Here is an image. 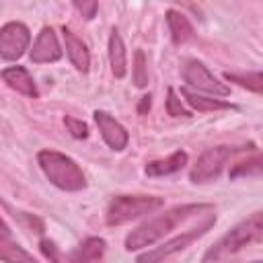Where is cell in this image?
I'll use <instances>...</instances> for the list:
<instances>
[{"label": "cell", "instance_id": "6da1fadb", "mask_svg": "<svg viewBox=\"0 0 263 263\" xmlns=\"http://www.w3.org/2000/svg\"><path fill=\"white\" fill-rule=\"evenodd\" d=\"M203 212H214L212 203H183V205H175L150 220H146L144 224H140L136 230H132L125 236V251H138V249H146L152 247L156 240H160L164 234H168L177 224L199 216Z\"/></svg>", "mask_w": 263, "mask_h": 263}, {"label": "cell", "instance_id": "7a4b0ae2", "mask_svg": "<svg viewBox=\"0 0 263 263\" xmlns=\"http://www.w3.org/2000/svg\"><path fill=\"white\" fill-rule=\"evenodd\" d=\"M263 234V216L261 212H255L234 228H230L205 255L201 263H236L232 261L234 255H238L247 245L261 240Z\"/></svg>", "mask_w": 263, "mask_h": 263}, {"label": "cell", "instance_id": "3957f363", "mask_svg": "<svg viewBox=\"0 0 263 263\" xmlns=\"http://www.w3.org/2000/svg\"><path fill=\"white\" fill-rule=\"evenodd\" d=\"M37 162L43 175L49 179L51 185L64 191H80L86 187V177L82 168L66 154L55 150H41L37 154Z\"/></svg>", "mask_w": 263, "mask_h": 263}, {"label": "cell", "instance_id": "277c9868", "mask_svg": "<svg viewBox=\"0 0 263 263\" xmlns=\"http://www.w3.org/2000/svg\"><path fill=\"white\" fill-rule=\"evenodd\" d=\"M162 203H164L162 197H156V195H117L111 199L105 220L109 226H121L140 216L152 214Z\"/></svg>", "mask_w": 263, "mask_h": 263}, {"label": "cell", "instance_id": "5b68a950", "mask_svg": "<svg viewBox=\"0 0 263 263\" xmlns=\"http://www.w3.org/2000/svg\"><path fill=\"white\" fill-rule=\"evenodd\" d=\"M253 148V144L249 146H216V148H208L197 162L193 164V168L189 171V179L191 183H210L216 181L220 177V173L224 171L228 158H232L236 152L249 150Z\"/></svg>", "mask_w": 263, "mask_h": 263}, {"label": "cell", "instance_id": "8992f818", "mask_svg": "<svg viewBox=\"0 0 263 263\" xmlns=\"http://www.w3.org/2000/svg\"><path fill=\"white\" fill-rule=\"evenodd\" d=\"M214 222H216V216H210V218H208L203 224H199L197 228H191V230H187V232H183V234H179V236H175V238L162 242L160 247H156V249H152V251H146V253L138 255L136 263H164V261L171 259L173 255L185 251V249H187L193 240H197L201 234H205V232L214 226Z\"/></svg>", "mask_w": 263, "mask_h": 263}, {"label": "cell", "instance_id": "52a82bcc", "mask_svg": "<svg viewBox=\"0 0 263 263\" xmlns=\"http://www.w3.org/2000/svg\"><path fill=\"white\" fill-rule=\"evenodd\" d=\"M31 33L25 23L10 21L0 29V58L6 62L18 60L29 49Z\"/></svg>", "mask_w": 263, "mask_h": 263}, {"label": "cell", "instance_id": "ba28073f", "mask_svg": "<svg viewBox=\"0 0 263 263\" xmlns=\"http://www.w3.org/2000/svg\"><path fill=\"white\" fill-rule=\"evenodd\" d=\"M183 80L189 86H195L197 90L210 92L214 97H228L230 95V86H226L224 82H220L201 62L197 60H187L183 64Z\"/></svg>", "mask_w": 263, "mask_h": 263}, {"label": "cell", "instance_id": "9c48e42d", "mask_svg": "<svg viewBox=\"0 0 263 263\" xmlns=\"http://www.w3.org/2000/svg\"><path fill=\"white\" fill-rule=\"evenodd\" d=\"M31 62L35 64H49V62H58L62 58V47L58 43V37L53 33L51 27H43L29 51Z\"/></svg>", "mask_w": 263, "mask_h": 263}, {"label": "cell", "instance_id": "30bf717a", "mask_svg": "<svg viewBox=\"0 0 263 263\" xmlns=\"http://www.w3.org/2000/svg\"><path fill=\"white\" fill-rule=\"evenodd\" d=\"M92 115H95L97 127H99V132H101L105 144H107L109 148H113V150H123V148L127 146V140H129L127 129H125L115 117H111V115L105 113V111H95Z\"/></svg>", "mask_w": 263, "mask_h": 263}, {"label": "cell", "instance_id": "8fae6325", "mask_svg": "<svg viewBox=\"0 0 263 263\" xmlns=\"http://www.w3.org/2000/svg\"><path fill=\"white\" fill-rule=\"evenodd\" d=\"M2 80L16 92L25 95V97H31V99H37L39 97V90H37V84L33 80V76L29 74L27 68L23 66H10V68H4L2 70Z\"/></svg>", "mask_w": 263, "mask_h": 263}, {"label": "cell", "instance_id": "7c38bea8", "mask_svg": "<svg viewBox=\"0 0 263 263\" xmlns=\"http://www.w3.org/2000/svg\"><path fill=\"white\" fill-rule=\"evenodd\" d=\"M62 35H64L66 53H68L72 66L78 72H88V68H90V53H88L86 45L82 43V39H78L68 27H62Z\"/></svg>", "mask_w": 263, "mask_h": 263}, {"label": "cell", "instance_id": "4fadbf2b", "mask_svg": "<svg viewBox=\"0 0 263 263\" xmlns=\"http://www.w3.org/2000/svg\"><path fill=\"white\" fill-rule=\"evenodd\" d=\"M105 240L99 236H88L84 238L66 259V263H95L101 261V257L105 255Z\"/></svg>", "mask_w": 263, "mask_h": 263}, {"label": "cell", "instance_id": "5bb4252c", "mask_svg": "<svg viewBox=\"0 0 263 263\" xmlns=\"http://www.w3.org/2000/svg\"><path fill=\"white\" fill-rule=\"evenodd\" d=\"M109 64L115 78H123L127 72V58H125V45L121 35L113 29L109 35Z\"/></svg>", "mask_w": 263, "mask_h": 263}, {"label": "cell", "instance_id": "9a60e30c", "mask_svg": "<svg viewBox=\"0 0 263 263\" xmlns=\"http://www.w3.org/2000/svg\"><path fill=\"white\" fill-rule=\"evenodd\" d=\"M185 164H187V152L177 150V152H173L168 158L148 162V164H146V175H150V177H164V175H173V173L181 171Z\"/></svg>", "mask_w": 263, "mask_h": 263}, {"label": "cell", "instance_id": "2e32d148", "mask_svg": "<svg viewBox=\"0 0 263 263\" xmlns=\"http://www.w3.org/2000/svg\"><path fill=\"white\" fill-rule=\"evenodd\" d=\"M166 25H168L171 39L175 45H181L193 37V27H191L189 18L179 10H173V8L166 10Z\"/></svg>", "mask_w": 263, "mask_h": 263}, {"label": "cell", "instance_id": "e0dca14e", "mask_svg": "<svg viewBox=\"0 0 263 263\" xmlns=\"http://www.w3.org/2000/svg\"><path fill=\"white\" fill-rule=\"evenodd\" d=\"M181 95L185 97V101H187L189 107H193L195 111H201V113H208V111H222V109H234V105H230L228 101H222V99H216V97L197 95V92H193V90L187 88V86L181 88Z\"/></svg>", "mask_w": 263, "mask_h": 263}, {"label": "cell", "instance_id": "ac0fdd59", "mask_svg": "<svg viewBox=\"0 0 263 263\" xmlns=\"http://www.w3.org/2000/svg\"><path fill=\"white\" fill-rule=\"evenodd\" d=\"M0 261H4V263H39L31 253H27L10 236L0 238Z\"/></svg>", "mask_w": 263, "mask_h": 263}, {"label": "cell", "instance_id": "d6986e66", "mask_svg": "<svg viewBox=\"0 0 263 263\" xmlns=\"http://www.w3.org/2000/svg\"><path fill=\"white\" fill-rule=\"evenodd\" d=\"M224 78L228 82H236L242 88H249L253 92H261V72H247V74H236V72H226Z\"/></svg>", "mask_w": 263, "mask_h": 263}, {"label": "cell", "instance_id": "ffe728a7", "mask_svg": "<svg viewBox=\"0 0 263 263\" xmlns=\"http://www.w3.org/2000/svg\"><path fill=\"white\" fill-rule=\"evenodd\" d=\"M261 173V158L259 154L255 152V156L251 160H242V162H236L230 171V179H236V177H247V175H259Z\"/></svg>", "mask_w": 263, "mask_h": 263}, {"label": "cell", "instance_id": "44dd1931", "mask_svg": "<svg viewBox=\"0 0 263 263\" xmlns=\"http://www.w3.org/2000/svg\"><path fill=\"white\" fill-rule=\"evenodd\" d=\"M134 84L138 88H144L148 84V68H146V55L142 49L134 53Z\"/></svg>", "mask_w": 263, "mask_h": 263}, {"label": "cell", "instance_id": "7402d4cb", "mask_svg": "<svg viewBox=\"0 0 263 263\" xmlns=\"http://www.w3.org/2000/svg\"><path fill=\"white\" fill-rule=\"evenodd\" d=\"M166 113L171 117H189L191 113L181 105V99H177V92L175 88H168L166 90Z\"/></svg>", "mask_w": 263, "mask_h": 263}, {"label": "cell", "instance_id": "603a6c76", "mask_svg": "<svg viewBox=\"0 0 263 263\" xmlns=\"http://www.w3.org/2000/svg\"><path fill=\"white\" fill-rule=\"evenodd\" d=\"M64 123H66V127H68V132H70L72 138L82 140V138L88 136V125H86L82 119H76V117L66 115V117H64Z\"/></svg>", "mask_w": 263, "mask_h": 263}, {"label": "cell", "instance_id": "cb8c5ba5", "mask_svg": "<svg viewBox=\"0 0 263 263\" xmlns=\"http://www.w3.org/2000/svg\"><path fill=\"white\" fill-rule=\"evenodd\" d=\"M74 8L84 16V18H92L95 14H97V10H99V4L97 2H80V0H76L74 2Z\"/></svg>", "mask_w": 263, "mask_h": 263}, {"label": "cell", "instance_id": "d4e9b609", "mask_svg": "<svg viewBox=\"0 0 263 263\" xmlns=\"http://www.w3.org/2000/svg\"><path fill=\"white\" fill-rule=\"evenodd\" d=\"M41 251H43V255H45L49 261H53V263H58V261H60V255H58V247H55L51 240L43 238V240H41Z\"/></svg>", "mask_w": 263, "mask_h": 263}, {"label": "cell", "instance_id": "484cf974", "mask_svg": "<svg viewBox=\"0 0 263 263\" xmlns=\"http://www.w3.org/2000/svg\"><path fill=\"white\" fill-rule=\"evenodd\" d=\"M150 103H152V101H150V95H144L142 101H140V105H138V113L144 115V113L150 109Z\"/></svg>", "mask_w": 263, "mask_h": 263}, {"label": "cell", "instance_id": "4316f807", "mask_svg": "<svg viewBox=\"0 0 263 263\" xmlns=\"http://www.w3.org/2000/svg\"><path fill=\"white\" fill-rule=\"evenodd\" d=\"M4 236H10V230H8V226H6V222L0 218V238H4Z\"/></svg>", "mask_w": 263, "mask_h": 263}]
</instances>
